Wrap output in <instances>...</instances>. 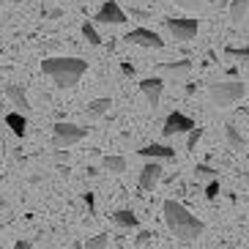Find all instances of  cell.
I'll use <instances>...</instances> for the list:
<instances>
[{
    "instance_id": "obj_1",
    "label": "cell",
    "mask_w": 249,
    "mask_h": 249,
    "mask_svg": "<svg viewBox=\"0 0 249 249\" xmlns=\"http://www.w3.org/2000/svg\"><path fill=\"white\" fill-rule=\"evenodd\" d=\"M164 222H167L170 233L176 235V238H181V241H197L200 235L205 233L203 222L197 216H192L176 200H164Z\"/></svg>"
},
{
    "instance_id": "obj_2",
    "label": "cell",
    "mask_w": 249,
    "mask_h": 249,
    "mask_svg": "<svg viewBox=\"0 0 249 249\" xmlns=\"http://www.w3.org/2000/svg\"><path fill=\"white\" fill-rule=\"evenodd\" d=\"M41 71H44L60 90H69L80 82L82 74L88 71V60H82V58H47L44 63H41Z\"/></svg>"
},
{
    "instance_id": "obj_3",
    "label": "cell",
    "mask_w": 249,
    "mask_h": 249,
    "mask_svg": "<svg viewBox=\"0 0 249 249\" xmlns=\"http://www.w3.org/2000/svg\"><path fill=\"white\" fill-rule=\"evenodd\" d=\"M244 93H247V85L238 80H230V82H216L208 88V96H211V102L216 107H230V104L241 102Z\"/></svg>"
},
{
    "instance_id": "obj_4",
    "label": "cell",
    "mask_w": 249,
    "mask_h": 249,
    "mask_svg": "<svg viewBox=\"0 0 249 249\" xmlns=\"http://www.w3.org/2000/svg\"><path fill=\"white\" fill-rule=\"evenodd\" d=\"M85 134H88L85 126L60 121V124L52 126V145H55V148H71V145H77V142H82Z\"/></svg>"
},
{
    "instance_id": "obj_5",
    "label": "cell",
    "mask_w": 249,
    "mask_h": 249,
    "mask_svg": "<svg viewBox=\"0 0 249 249\" xmlns=\"http://www.w3.org/2000/svg\"><path fill=\"white\" fill-rule=\"evenodd\" d=\"M167 30L173 33L176 41H192V38L197 36V19H181V17H170L164 19Z\"/></svg>"
},
{
    "instance_id": "obj_6",
    "label": "cell",
    "mask_w": 249,
    "mask_h": 249,
    "mask_svg": "<svg viewBox=\"0 0 249 249\" xmlns=\"http://www.w3.org/2000/svg\"><path fill=\"white\" fill-rule=\"evenodd\" d=\"M126 19H129V14L118 6L115 0L102 3V8H99V11H96V17H93V22H99V25H124Z\"/></svg>"
},
{
    "instance_id": "obj_7",
    "label": "cell",
    "mask_w": 249,
    "mask_h": 249,
    "mask_svg": "<svg viewBox=\"0 0 249 249\" xmlns=\"http://www.w3.org/2000/svg\"><path fill=\"white\" fill-rule=\"evenodd\" d=\"M126 41L129 44H137V47H151V50H161L164 41L156 30H148V28H134L126 33Z\"/></svg>"
},
{
    "instance_id": "obj_8",
    "label": "cell",
    "mask_w": 249,
    "mask_h": 249,
    "mask_svg": "<svg viewBox=\"0 0 249 249\" xmlns=\"http://www.w3.org/2000/svg\"><path fill=\"white\" fill-rule=\"evenodd\" d=\"M192 126H195V121H192L189 115H183V112H170L164 126H161V134H164V137H176V134L189 132Z\"/></svg>"
},
{
    "instance_id": "obj_9",
    "label": "cell",
    "mask_w": 249,
    "mask_h": 249,
    "mask_svg": "<svg viewBox=\"0 0 249 249\" xmlns=\"http://www.w3.org/2000/svg\"><path fill=\"white\" fill-rule=\"evenodd\" d=\"M161 164H159V159H154V161H148L145 167L140 170V189H145V192H154L156 189V183L161 181Z\"/></svg>"
},
{
    "instance_id": "obj_10",
    "label": "cell",
    "mask_w": 249,
    "mask_h": 249,
    "mask_svg": "<svg viewBox=\"0 0 249 249\" xmlns=\"http://www.w3.org/2000/svg\"><path fill=\"white\" fill-rule=\"evenodd\" d=\"M140 90H142V96L148 99L151 107H159L161 90H164V80H161V77H145V80H140Z\"/></svg>"
},
{
    "instance_id": "obj_11",
    "label": "cell",
    "mask_w": 249,
    "mask_h": 249,
    "mask_svg": "<svg viewBox=\"0 0 249 249\" xmlns=\"http://www.w3.org/2000/svg\"><path fill=\"white\" fill-rule=\"evenodd\" d=\"M140 156H145V159H176V148H170V145H159V142H151V145L145 148H140L137 151Z\"/></svg>"
},
{
    "instance_id": "obj_12",
    "label": "cell",
    "mask_w": 249,
    "mask_h": 249,
    "mask_svg": "<svg viewBox=\"0 0 249 249\" xmlns=\"http://www.w3.org/2000/svg\"><path fill=\"white\" fill-rule=\"evenodd\" d=\"M6 96L14 102V107L19 112H28L30 110V102H28V96H25V90L19 88V85H14V82H8L6 85Z\"/></svg>"
},
{
    "instance_id": "obj_13",
    "label": "cell",
    "mask_w": 249,
    "mask_h": 249,
    "mask_svg": "<svg viewBox=\"0 0 249 249\" xmlns=\"http://www.w3.org/2000/svg\"><path fill=\"white\" fill-rule=\"evenodd\" d=\"M6 126L17 134V137H25V132H28V118H25V112H19V110L8 112V115H6Z\"/></svg>"
},
{
    "instance_id": "obj_14",
    "label": "cell",
    "mask_w": 249,
    "mask_h": 249,
    "mask_svg": "<svg viewBox=\"0 0 249 249\" xmlns=\"http://www.w3.org/2000/svg\"><path fill=\"white\" fill-rule=\"evenodd\" d=\"M112 222H115L118 227H124V230H132V227L140 225L137 213L129 211V208H121V211H115V213H112Z\"/></svg>"
},
{
    "instance_id": "obj_15",
    "label": "cell",
    "mask_w": 249,
    "mask_h": 249,
    "mask_svg": "<svg viewBox=\"0 0 249 249\" xmlns=\"http://www.w3.org/2000/svg\"><path fill=\"white\" fill-rule=\"evenodd\" d=\"M110 107H112V99H93V102H88V107H85V112H88V118H102V115H107L110 112Z\"/></svg>"
},
{
    "instance_id": "obj_16",
    "label": "cell",
    "mask_w": 249,
    "mask_h": 249,
    "mask_svg": "<svg viewBox=\"0 0 249 249\" xmlns=\"http://www.w3.org/2000/svg\"><path fill=\"white\" fill-rule=\"evenodd\" d=\"M102 167L107 170V173H112V176H121V173H126V159L124 156H104Z\"/></svg>"
},
{
    "instance_id": "obj_17",
    "label": "cell",
    "mask_w": 249,
    "mask_h": 249,
    "mask_svg": "<svg viewBox=\"0 0 249 249\" xmlns=\"http://www.w3.org/2000/svg\"><path fill=\"white\" fill-rule=\"evenodd\" d=\"M164 71L173 74V77H183V74L192 71V60H173V63H164Z\"/></svg>"
},
{
    "instance_id": "obj_18",
    "label": "cell",
    "mask_w": 249,
    "mask_h": 249,
    "mask_svg": "<svg viewBox=\"0 0 249 249\" xmlns=\"http://www.w3.org/2000/svg\"><path fill=\"white\" fill-rule=\"evenodd\" d=\"M225 134H227V142H230V148H233V151H244V137L238 134V129H235L233 124L225 126Z\"/></svg>"
},
{
    "instance_id": "obj_19",
    "label": "cell",
    "mask_w": 249,
    "mask_h": 249,
    "mask_svg": "<svg viewBox=\"0 0 249 249\" xmlns=\"http://www.w3.org/2000/svg\"><path fill=\"white\" fill-rule=\"evenodd\" d=\"M82 36H85V41L93 47L102 44V36H99V30L93 28V22H82Z\"/></svg>"
},
{
    "instance_id": "obj_20",
    "label": "cell",
    "mask_w": 249,
    "mask_h": 249,
    "mask_svg": "<svg viewBox=\"0 0 249 249\" xmlns=\"http://www.w3.org/2000/svg\"><path fill=\"white\" fill-rule=\"evenodd\" d=\"M247 0H233V6H230V19L233 22H241L244 17H247Z\"/></svg>"
},
{
    "instance_id": "obj_21",
    "label": "cell",
    "mask_w": 249,
    "mask_h": 249,
    "mask_svg": "<svg viewBox=\"0 0 249 249\" xmlns=\"http://www.w3.org/2000/svg\"><path fill=\"white\" fill-rule=\"evenodd\" d=\"M186 134H189V137H186V151H195V148H197V142H200V137H203V129L195 124Z\"/></svg>"
},
{
    "instance_id": "obj_22",
    "label": "cell",
    "mask_w": 249,
    "mask_h": 249,
    "mask_svg": "<svg viewBox=\"0 0 249 249\" xmlns=\"http://www.w3.org/2000/svg\"><path fill=\"white\" fill-rule=\"evenodd\" d=\"M225 55L233 60H249V47H227Z\"/></svg>"
},
{
    "instance_id": "obj_23",
    "label": "cell",
    "mask_w": 249,
    "mask_h": 249,
    "mask_svg": "<svg viewBox=\"0 0 249 249\" xmlns=\"http://www.w3.org/2000/svg\"><path fill=\"white\" fill-rule=\"evenodd\" d=\"M195 173H197L200 181H211V178L219 176V173H216L213 167H208V164H197V167H195Z\"/></svg>"
},
{
    "instance_id": "obj_24",
    "label": "cell",
    "mask_w": 249,
    "mask_h": 249,
    "mask_svg": "<svg viewBox=\"0 0 249 249\" xmlns=\"http://www.w3.org/2000/svg\"><path fill=\"white\" fill-rule=\"evenodd\" d=\"M85 247L88 249H104V247H110V238H107V235H93V238L85 241Z\"/></svg>"
},
{
    "instance_id": "obj_25",
    "label": "cell",
    "mask_w": 249,
    "mask_h": 249,
    "mask_svg": "<svg viewBox=\"0 0 249 249\" xmlns=\"http://www.w3.org/2000/svg\"><path fill=\"white\" fill-rule=\"evenodd\" d=\"M154 244V235L148 233V230H140L137 238H134V247H151Z\"/></svg>"
},
{
    "instance_id": "obj_26",
    "label": "cell",
    "mask_w": 249,
    "mask_h": 249,
    "mask_svg": "<svg viewBox=\"0 0 249 249\" xmlns=\"http://www.w3.org/2000/svg\"><path fill=\"white\" fill-rule=\"evenodd\" d=\"M216 195H219V178H211V181H208V186H205V197L216 200Z\"/></svg>"
},
{
    "instance_id": "obj_27",
    "label": "cell",
    "mask_w": 249,
    "mask_h": 249,
    "mask_svg": "<svg viewBox=\"0 0 249 249\" xmlns=\"http://www.w3.org/2000/svg\"><path fill=\"white\" fill-rule=\"evenodd\" d=\"M181 8H186V11H197V8L205 6V0H176Z\"/></svg>"
},
{
    "instance_id": "obj_28",
    "label": "cell",
    "mask_w": 249,
    "mask_h": 249,
    "mask_svg": "<svg viewBox=\"0 0 249 249\" xmlns=\"http://www.w3.org/2000/svg\"><path fill=\"white\" fill-rule=\"evenodd\" d=\"M121 71H124L126 77H134V74H137V71H134V66H132V63H121Z\"/></svg>"
},
{
    "instance_id": "obj_29",
    "label": "cell",
    "mask_w": 249,
    "mask_h": 249,
    "mask_svg": "<svg viewBox=\"0 0 249 249\" xmlns=\"http://www.w3.org/2000/svg\"><path fill=\"white\" fill-rule=\"evenodd\" d=\"M85 203H88V211H90V213H96V205H93V195H90V192H88V195H85Z\"/></svg>"
},
{
    "instance_id": "obj_30",
    "label": "cell",
    "mask_w": 249,
    "mask_h": 249,
    "mask_svg": "<svg viewBox=\"0 0 249 249\" xmlns=\"http://www.w3.org/2000/svg\"><path fill=\"white\" fill-rule=\"evenodd\" d=\"M14 247H17V249H30V247H33V244H30V241H17Z\"/></svg>"
},
{
    "instance_id": "obj_31",
    "label": "cell",
    "mask_w": 249,
    "mask_h": 249,
    "mask_svg": "<svg viewBox=\"0 0 249 249\" xmlns=\"http://www.w3.org/2000/svg\"><path fill=\"white\" fill-rule=\"evenodd\" d=\"M132 17H134V19H145V11H134V8H132Z\"/></svg>"
},
{
    "instance_id": "obj_32",
    "label": "cell",
    "mask_w": 249,
    "mask_h": 249,
    "mask_svg": "<svg viewBox=\"0 0 249 249\" xmlns=\"http://www.w3.org/2000/svg\"><path fill=\"white\" fill-rule=\"evenodd\" d=\"M6 208H8V203L6 200H0V211H6Z\"/></svg>"
},
{
    "instance_id": "obj_33",
    "label": "cell",
    "mask_w": 249,
    "mask_h": 249,
    "mask_svg": "<svg viewBox=\"0 0 249 249\" xmlns=\"http://www.w3.org/2000/svg\"><path fill=\"white\" fill-rule=\"evenodd\" d=\"M244 178H247V183H249V173H244Z\"/></svg>"
},
{
    "instance_id": "obj_34",
    "label": "cell",
    "mask_w": 249,
    "mask_h": 249,
    "mask_svg": "<svg viewBox=\"0 0 249 249\" xmlns=\"http://www.w3.org/2000/svg\"><path fill=\"white\" fill-rule=\"evenodd\" d=\"M6 3H8V0H0V6H6Z\"/></svg>"
},
{
    "instance_id": "obj_35",
    "label": "cell",
    "mask_w": 249,
    "mask_h": 249,
    "mask_svg": "<svg viewBox=\"0 0 249 249\" xmlns=\"http://www.w3.org/2000/svg\"><path fill=\"white\" fill-rule=\"evenodd\" d=\"M3 230H6V227H3V222H0V233H3Z\"/></svg>"
},
{
    "instance_id": "obj_36",
    "label": "cell",
    "mask_w": 249,
    "mask_h": 249,
    "mask_svg": "<svg viewBox=\"0 0 249 249\" xmlns=\"http://www.w3.org/2000/svg\"><path fill=\"white\" fill-rule=\"evenodd\" d=\"M0 178H3V176H0Z\"/></svg>"
}]
</instances>
